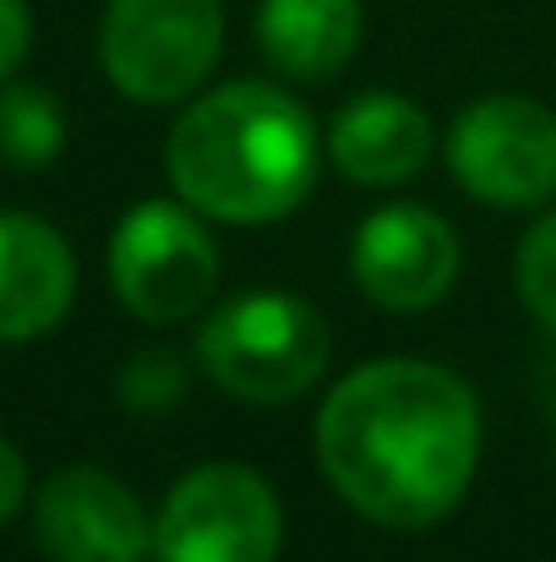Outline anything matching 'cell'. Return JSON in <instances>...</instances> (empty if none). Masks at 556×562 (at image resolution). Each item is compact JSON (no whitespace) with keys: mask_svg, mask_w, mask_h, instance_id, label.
<instances>
[{"mask_svg":"<svg viewBox=\"0 0 556 562\" xmlns=\"http://www.w3.org/2000/svg\"><path fill=\"white\" fill-rule=\"evenodd\" d=\"M317 459L361 519L425 530L447 519L475 481L480 404L464 376L436 361H366L322 398Z\"/></svg>","mask_w":556,"mask_h":562,"instance_id":"1","label":"cell"},{"mask_svg":"<svg viewBox=\"0 0 556 562\" xmlns=\"http://www.w3.org/2000/svg\"><path fill=\"white\" fill-rule=\"evenodd\" d=\"M181 202L224 224H273L317 181L311 115L273 82H224L202 93L164 143Z\"/></svg>","mask_w":556,"mask_h":562,"instance_id":"2","label":"cell"},{"mask_svg":"<svg viewBox=\"0 0 556 562\" xmlns=\"http://www.w3.org/2000/svg\"><path fill=\"white\" fill-rule=\"evenodd\" d=\"M333 334L311 301H295L284 290H251L224 301L202 334L196 361L224 393L251 404H284L300 398L328 372Z\"/></svg>","mask_w":556,"mask_h":562,"instance_id":"3","label":"cell"},{"mask_svg":"<svg viewBox=\"0 0 556 562\" xmlns=\"http://www.w3.org/2000/svg\"><path fill=\"white\" fill-rule=\"evenodd\" d=\"M224 49L218 0H110L99 22L104 77L137 104L196 93Z\"/></svg>","mask_w":556,"mask_h":562,"instance_id":"4","label":"cell"},{"mask_svg":"<svg viewBox=\"0 0 556 562\" xmlns=\"http://www.w3.org/2000/svg\"><path fill=\"white\" fill-rule=\"evenodd\" d=\"M279 547L284 514L273 486L229 459L181 475L154 519L159 562H273Z\"/></svg>","mask_w":556,"mask_h":562,"instance_id":"5","label":"cell"},{"mask_svg":"<svg viewBox=\"0 0 556 562\" xmlns=\"http://www.w3.org/2000/svg\"><path fill=\"white\" fill-rule=\"evenodd\" d=\"M110 284L143 323H181L218 290V251L191 202L148 196L110 240Z\"/></svg>","mask_w":556,"mask_h":562,"instance_id":"6","label":"cell"},{"mask_svg":"<svg viewBox=\"0 0 556 562\" xmlns=\"http://www.w3.org/2000/svg\"><path fill=\"white\" fill-rule=\"evenodd\" d=\"M447 165L491 207H541L556 196V115L535 99L491 93L453 121Z\"/></svg>","mask_w":556,"mask_h":562,"instance_id":"7","label":"cell"},{"mask_svg":"<svg viewBox=\"0 0 556 562\" xmlns=\"http://www.w3.org/2000/svg\"><path fill=\"white\" fill-rule=\"evenodd\" d=\"M33 530L49 562H148L154 519L126 481L99 464H66L38 486Z\"/></svg>","mask_w":556,"mask_h":562,"instance_id":"8","label":"cell"},{"mask_svg":"<svg viewBox=\"0 0 556 562\" xmlns=\"http://www.w3.org/2000/svg\"><path fill=\"white\" fill-rule=\"evenodd\" d=\"M350 268L371 306L425 312L458 279V235L442 213L420 202H387L361 218Z\"/></svg>","mask_w":556,"mask_h":562,"instance_id":"9","label":"cell"},{"mask_svg":"<svg viewBox=\"0 0 556 562\" xmlns=\"http://www.w3.org/2000/svg\"><path fill=\"white\" fill-rule=\"evenodd\" d=\"M77 295V257L66 235L33 213H0V345L49 334Z\"/></svg>","mask_w":556,"mask_h":562,"instance_id":"10","label":"cell"},{"mask_svg":"<svg viewBox=\"0 0 556 562\" xmlns=\"http://www.w3.org/2000/svg\"><path fill=\"white\" fill-rule=\"evenodd\" d=\"M328 159L355 187H398L431 159V121L404 93H361L339 110L328 132Z\"/></svg>","mask_w":556,"mask_h":562,"instance_id":"11","label":"cell"},{"mask_svg":"<svg viewBox=\"0 0 556 562\" xmlns=\"http://www.w3.org/2000/svg\"><path fill=\"white\" fill-rule=\"evenodd\" d=\"M366 11L361 0H262L257 5V44L262 55L300 82L333 77L361 44Z\"/></svg>","mask_w":556,"mask_h":562,"instance_id":"12","label":"cell"},{"mask_svg":"<svg viewBox=\"0 0 556 562\" xmlns=\"http://www.w3.org/2000/svg\"><path fill=\"white\" fill-rule=\"evenodd\" d=\"M60 148H66V110L33 82L0 88V165L44 170L60 159Z\"/></svg>","mask_w":556,"mask_h":562,"instance_id":"13","label":"cell"},{"mask_svg":"<svg viewBox=\"0 0 556 562\" xmlns=\"http://www.w3.org/2000/svg\"><path fill=\"white\" fill-rule=\"evenodd\" d=\"M519 295L535 312V323L556 334V207L546 218H535V229L519 246Z\"/></svg>","mask_w":556,"mask_h":562,"instance_id":"14","label":"cell"},{"mask_svg":"<svg viewBox=\"0 0 556 562\" xmlns=\"http://www.w3.org/2000/svg\"><path fill=\"white\" fill-rule=\"evenodd\" d=\"M185 393V372L175 356H164V350H148V356H137L126 372H121V398L132 404V409H164V404H175Z\"/></svg>","mask_w":556,"mask_h":562,"instance_id":"15","label":"cell"},{"mask_svg":"<svg viewBox=\"0 0 556 562\" xmlns=\"http://www.w3.org/2000/svg\"><path fill=\"white\" fill-rule=\"evenodd\" d=\"M27 38H33V22H27V0H0V82L22 66L27 55Z\"/></svg>","mask_w":556,"mask_h":562,"instance_id":"16","label":"cell"},{"mask_svg":"<svg viewBox=\"0 0 556 562\" xmlns=\"http://www.w3.org/2000/svg\"><path fill=\"white\" fill-rule=\"evenodd\" d=\"M22 497H27V464H22V453L0 437V525L22 508Z\"/></svg>","mask_w":556,"mask_h":562,"instance_id":"17","label":"cell"}]
</instances>
